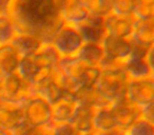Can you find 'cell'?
I'll use <instances>...</instances> for the list:
<instances>
[{
  "label": "cell",
  "instance_id": "18",
  "mask_svg": "<svg viewBox=\"0 0 154 135\" xmlns=\"http://www.w3.org/2000/svg\"><path fill=\"white\" fill-rule=\"evenodd\" d=\"M93 128L100 133L113 132L114 129L117 128V122L112 109L103 107L96 110L93 117Z\"/></svg>",
  "mask_w": 154,
  "mask_h": 135
},
{
  "label": "cell",
  "instance_id": "11",
  "mask_svg": "<svg viewBox=\"0 0 154 135\" xmlns=\"http://www.w3.org/2000/svg\"><path fill=\"white\" fill-rule=\"evenodd\" d=\"M79 101L76 98L63 96L61 99L52 105V115L51 119L58 124L70 122L73 118Z\"/></svg>",
  "mask_w": 154,
  "mask_h": 135
},
{
  "label": "cell",
  "instance_id": "22",
  "mask_svg": "<svg viewBox=\"0 0 154 135\" xmlns=\"http://www.w3.org/2000/svg\"><path fill=\"white\" fill-rule=\"evenodd\" d=\"M136 0H113L112 14L125 17H133V11Z\"/></svg>",
  "mask_w": 154,
  "mask_h": 135
},
{
  "label": "cell",
  "instance_id": "8",
  "mask_svg": "<svg viewBox=\"0 0 154 135\" xmlns=\"http://www.w3.org/2000/svg\"><path fill=\"white\" fill-rule=\"evenodd\" d=\"M75 28L80 33L85 42L88 43H100L107 35L103 17L98 15H91L88 19Z\"/></svg>",
  "mask_w": 154,
  "mask_h": 135
},
{
  "label": "cell",
  "instance_id": "13",
  "mask_svg": "<svg viewBox=\"0 0 154 135\" xmlns=\"http://www.w3.org/2000/svg\"><path fill=\"white\" fill-rule=\"evenodd\" d=\"M122 63L127 75L131 79H143L152 76L153 69L148 64L145 57L130 55Z\"/></svg>",
  "mask_w": 154,
  "mask_h": 135
},
{
  "label": "cell",
  "instance_id": "1",
  "mask_svg": "<svg viewBox=\"0 0 154 135\" xmlns=\"http://www.w3.org/2000/svg\"><path fill=\"white\" fill-rule=\"evenodd\" d=\"M61 0H13L9 15L17 34L35 36L51 44L55 33L63 24L60 17Z\"/></svg>",
  "mask_w": 154,
  "mask_h": 135
},
{
  "label": "cell",
  "instance_id": "4",
  "mask_svg": "<svg viewBox=\"0 0 154 135\" xmlns=\"http://www.w3.org/2000/svg\"><path fill=\"white\" fill-rule=\"evenodd\" d=\"M126 96L130 103L139 109L153 103L154 88L152 77L143 79H130L127 84Z\"/></svg>",
  "mask_w": 154,
  "mask_h": 135
},
{
  "label": "cell",
  "instance_id": "17",
  "mask_svg": "<svg viewBox=\"0 0 154 135\" xmlns=\"http://www.w3.org/2000/svg\"><path fill=\"white\" fill-rule=\"evenodd\" d=\"M0 126L15 128L23 121L24 113L21 108H17L11 100H0Z\"/></svg>",
  "mask_w": 154,
  "mask_h": 135
},
{
  "label": "cell",
  "instance_id": "7",
  "mask_svg": "<svg viewBox=\"0 0 154 135\" xmlns=\"http://www.w3.org/2000/svg\"><path fill=\"white\" fill-rule=\"evenodd\" d=\"M91 16L82 0H61L60 17L64 24L77 26Z\"/></svg>",
  "mask_w": 154,
  "mask_h": 135
},
{
  "label": "cell",
  "instance_id": "24",
  "mask_svg": "<svg viewBox=\"0 0 154 135\" xmlns=\"http://www.w3.org/2000/svg\"><path fill=\"white\" fill-rule=\"evenodd\" d=\"M113 0H97V15L105 17L112 13Z\"/></svg>",
  "mask_w": 154,
  "mask_h": 135
},
{
  "label": "cell",
  "instance_id": "3",
  "mask_svg": "<svg viewBox=\"0 0 154 135\" xmlns=\"http://www.w3.org/2000/svg\"><path fill=\"white\" fill-rule=\"evenodd\" d=\"M84 43L82 35L75 26L63 23L55 33L51 44L60 57H74Z\"/></svg>",
  "mask_w": 154,
  "mask_h": 135
},
{
  "label": "cell",
  "instance_id": "25",
  "mask_svg": "<svg viewBox=\"0 0 154 135\" xmlns=\"http://www.w3.org/2000/svg\"><path fill=\"white\" fill-rule=\"evenodd\" d=\"M13 0H0V13H8Z\"/></svg>",
  "mask_w": 154,
  "mask_h": 135
},
{
  "label": "cell",
  "instance_id": "2",
  "mask_svg": "<svg viewBox=\"0 0 154 135\" xmlns=\"http://www.w3.org/2000/svg\"><path fill=\"white\" fill-rule=\"evenodd\" d=\"M128 75L125 69L108 68L99 76L95 82V89L108 101L122 100L126 98Z\"/></svg>",
  "mask_w": 154,
  "mask_h": 135
},
{
  "label": "cell",
  "instance_id": "16",
  "mask_svg": "<svg viewBox=\"0 0 154 135\" xmlns=\"http://www.w3.org/2000/svg\"><path fill=\"white\" fill-rule=\"evenodd\" d=\"M74 57L87 66L97 68L98 64H103L105 60V53L100 43L85 42Z\"/></svg>",
  "mask_w": 154,
  "mask_h": 135
},
{
  "label": "cell",
  "instance_id": "15",
  "mask_svg": "<svg viewBox=\"0 0 154 135\" xmlns=\"http://www.w3.org/2000/svg\"><path fill=\"white\" fill-rule=\"evenodd\" d=\"M10 44L15 49L20 57H30L34 55L43 43L37 37L29 34H16Z\"/></svg>",
  "mask_w": 154,
  "mask_h": 135
},
{
  "label": "cell",
  "instance_id": "6",
  "mask_svg": "<svg viewBox=\"0 0 154 135\" xmlns=\"http://www.w3.org/2000/svg\"><path fill=\"white\" fill-rule=\"evenodd\" d=\"M23 113L30 126L41 127L51 120L52 106L41 97L31 98L26 103Z\"/></svg>",
  "mask_w": 154,
  "mask_h": 135
},
{
  "label": "cell",
  "instance_id": "5",
  "mask_svg": "<svg viewBox=\"0 0 154 135\" xmlns=\"http://www.w3.org/2000/svg\"><path fill=\"white\" fill-rule=\"evenodd\" d=\"M100 45L105 53V60L107 61L124 62L132 52V42L130 39L106 35L101 40Z\"/></svg>",
  "mask_w": 154,
  "mask_h": 135
},
{
  "label": "cell",
  "instance_id": "10",
  "mask_svg": "<svg viewBox=\"0 0 154 135\" xmlns=\"http://www.w3.org/2000/svg\"><path fill=\"white\" fill-rule=\"evenodd\" d=\"M153 18H147V19H137V18H134L132 35L130 37L131 42L150 48L153 45Z\"/></svg>",
  "mask_w": 154,
  "mask_h": 135
},
{
  "label": "cell",
  "instance_id": "26",
  "mask_svg": "<svg viewBox=\"0 0 154 135\" xmlns=\"http://www.w3.org/2000/svg\"><path fill=\"white\" fill-rule=\"evenodd\" d=\"M0 135H5V134H3V132H0Z\"/></svg>",
  "mask_w": 154,
  "mask_h": 135
},
{
  "label": "cell",
  "instance_id": "12",
  "mask_svg": "<svg viewBox=\"0 0 154 135\" xmlns=\"http://www.w3.org/2000/svg\"><path fill=\"white\" fill-rule=\"evenodd\" d=\"M20 56L11 44L0 45V81L17 71Z\"/></svg>",
  "mask_w": 154,
  "mask_h": 135
},
{
  "label": "cell",
  "instance_id": "9",
  "mask_svg": "<svg viewBox=\"0 0 154 135\" xmlns=\"http://www.w3.org/2000/svg\"><path fill=\"white\" fill-rule=\"evenodd\" d=\"M133 17H125L115 14H109L103 17V23L107 35L118 38L130 39L133 31Z\"/></svg>",
  "mask_w": 154,
  "mask_h": 135
},
{
  "label": "cell",
  "instance_id": "19",
  "mask_svg": "<svg viewBox=\"0 0 154 135\" xmlns=\"http://www.w3.org/2000/svg\"><path fill=\"white\" fill-rule=\"evenodd\" d=\"M17 34L9 13H0V45L11 43Z\"/></svg>",
  "mask_w": 154,
  "mask_h": 135
},
{
  "label": "cell",
  "instance_id": "23",
  "mask_svg": "<svg viewBox=\"0 0 154 135\" xmlns=\"http://www.w3.org/2000/svg\"><path fill=\"white\" fill-rule=\"evenodd\" d=\"M52 135H80V133L70 124H59L53 129Z\"/></svg>",
  "mask_w": 154,
  "mask_h": 135
},
{
  "label": "cell",
  "instance_id": "21",
  "mask_svg": "<svg viewBox=\"0 0 154 135\" xmlns=\"http://www.w3.org/2000/svg\"><path fill=\"white\" fill-rule=\"evenodd\" d=\"M154 0H136L133 11V18L147 19L153 18Z\"/></svg>",
  "mask_w": 154,
  "mask_h": 135
},
{
  "label": "cell",
  "instance_id": "14",
  "mask_svg": "<svg viewBox=\"0 0 154 135\" xmlns=\"http://www.w3.org/2000/svg\"><path fill=\"white\" fill-rule=\"evenodd\" d=\"M95 111L96 110L92 106L79 103L70 124L80 134L90 132L93 129V117H94Z\"/></svg>",
  "mask_w": 154,
  "mask_h": 135
},
{
  "label": "cell",
  "instance_id": "27",
  "mask_svg": "<svg viewBox=\"0 0 154 135\" xmlns=\"http://www.w3.org/2000/svg\"><path fill=\"white\" fill-rule=\"evenodd\" d=\"M42 135H45V134H42Z\"/></svg>",
  "mask_w": 154,
  "mask_h": 135
},
{
  "label": "cell",
  "instance_id": "20",
  "mask_svg": "<svg viewBox=\"0 0 154 135\" xmlns=\"http://www.w3.org/2000/svg\"><path fill=\"white\" fill-rule=\"evenodd\" d=\"M126 135H154L153 124L145 118H137L126 129Z\"/></svg>",
  "mask_w": 154,
  "mask_h": 135
}]
</instances>
